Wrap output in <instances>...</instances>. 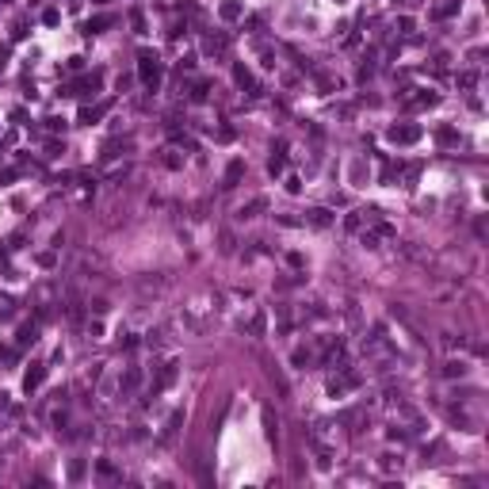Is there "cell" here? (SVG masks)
I'll return each mask as SVG.
<instances>
[{
  "instance_id": "1",
  "label": "cell",
  "mask_w": 489,
  "mask_h": 489,
  "mask_svg": "<svg viewBox=\"0 0 489 489\" xmlns=\"http://www.w3.org/2000/svg\"><path fill=\"white\" fill-rule=\"evenodd\" d=\"M138 77H142V84L146 88H153L157 92V84H161V61H157V54H142V61H138Z\"/></svg>"
},
{
  "instance_id": "2",
  "label": "cell",
  "mask_w": 489,
  "mask_h": 489,
  "mask_svg": "<svg viewBox=\"0 0 489 489\" xmlns=\"http://www.w3.org/2000/svg\"><path fill=\"white\" fill-rule=\"evenodd\" d=\"M421 134H424V130L417 126V122H394V126L386 130V138L394 142V146H413V142H417Z\"/></svg>"
},
{
  "instance_id": "3",
  "label": "cell",
  "mask_w": 489,
  "mask_h": 489,
  "mask_svg": "<svg viewBox=\"0 0 489 489\" xmlns=\"http://www.w3.org/2000/svg\"><path fill=\"white\" fill-rule=\"evenodd\" d=\"M176 375H180V363H176V360H168V363H164L161 371H157V378H153V390H149V394L157 397L161 390H168L172 382H176Z\"/></svg>"
},
{
  "instance_id": "4",
  "label": "cell",
  "mask_w": 489,
  "mask_h": 489,
  "mask_svg": "<svg viewBox=\"0 0 489 489\" xmlns=\"http://www.w3.org/2000/svg\"><path fill=\"white\" fill-rule=\"evenodd\" d=\"M226 46H230V34H226V31H218V34H206L203 54H206V58H222V54H226Z\"/></svg>"
},
{
  "instance_id": "5",
  "label": "cell",
  "mask_w": 489,
  "mask_h": 489,
  "mask_svg": "<svg viewBox=\"0 0 489 489\" xmlns=\"http://www.w3.org/2000/svg\"><path fill=\"white\" fill-rule=\"evenodd\" d=\"M417 96H405V103L409 107H436L439 103V92H432V88H413Z\"/></svg>"
},
{
  "instance_id": "6",
  "label": "cell",
  "mask_w": 489,
  "mask_h": 489,
  "mask_svg": "<svg viewBox=\"0 0 489 489\" xmlns=\"http://www.w3.org/2000/svg\"><path fill=\"white\" fill-rule=\"evenodd\" d=\"M233 80H237V88H245L249 96H260V92H264V88L252 80V73H249L245 65H233Z\"/></svg>"
},
{
  "instance_id": "7",
  "label": "cell",
  "mask_w": 489,
  "mask_h": 489,
  "mask_svg": "<svg viewBox=\"0 0 489 489\" xmlns=\"http://www.w3.org/2000/svg\"><path fill=\"white\" fill-rule=\"evenodd\" d=\"M302 222H309L314 230H329V226H333V214H329L325 206H314V210H306V218H302Z\"/></svg>"
},
{
  "instance_id": "8",
  "label": "cell",
  "mask_w": 489,
  "mask_h": 489,
  "mask_svg": "<svg viewBox=\"0 0 489 489\" xmlns=\"http://www.w3.org/2000/svg\"><path fill=\"white\" fill-rule=\"evenodd\" d=\"M241 176H245V161L237 157V161H230V168H226L222 188H226V191H230V188H237V184H241Z\"/></svg>"
},
{
  "instance_id": "9",
  "label": "cell",
  "mask_w": 489,
  "mask_h": 489,
  "mask_svg": "<svg viewBox=\"0 0 489 489\" xmlns=\"http://www.w3.org/2000/svg\"><path fill=\"white\" fill-rule=\"evenodd\" d=\"M42 378H46V367H42V363H31V371L23 375V390H27V394L38 390V386H42Z\"/></svg>"
},
{
  "instance_id": "10",
  "label": "cell",
  "mask_w": 489,
  "mask_h": 489,
  "mask_svg": "<svg viewBox=\"0 0 489 489\" xmlns=\"http://www.w3.org/2000/svg\"><path fill=\"white\" fill-rule=\"evenodd\" d=\"M260 210H268V199L264 195H256L249 206H237V222H249V218H256Z\"/></svg>"
},
{
  "instance_id": "11",
  "label": "cell",
  "mask_w": 489,
  "mask_h": 489,
  "mask_svg": "<svg viewBox=\"0 0 489 489\" xmlns=\"http://www.w3.org/2000/svg\"><path fill=\"white\" fill-rule=\"evenodd\" d=\"M184 417H188V413H184V409H176V413H172V417H168V424H164V432H161V436H164V439H172V436H176V432H180Z\"/></svg>"
},
{
  "instance_id": "12",
  "label": "cell",
  "mask_w": 489,
  "mask_h": 489,
  "mask_svg": "<svg viewBox=\"0 0 489 489\" xmlns=\"http://www.w3.org/2000/svg\"><path fill=\"white\" fill-rule=\"evenodd\" d=\"M218 16H222V19H230V23H233V19H241V16H245V8H241L237 0H226L222 8H218Z\"/></svg>"
},
{
  "instance_id": "13",
  "label": "cell",
  "mask_w": 489,
  "mask_h": 489,
  "mask_svg": "<svg viewBox=\"0 0 489 489\" xmlns=\"http://www.w3.org/2000/svg\"><path fill=\"white\" fill-rule=\"evenodd\" d=\"M264 436L272 439V443H279V424H275V417H272V409H264Z\"/></svg>"
},
{
  "instance_id": "14",
  "label": "cell",
  "mask_w": 489,
  "mask_h": 489,
  "mask_svg": "<svg viewBox=\"0 0 489 489\" xmlns=\"http://www.w3.org/2000/svg\"><path fill=\"white\" fill-rule=\"evenodd\" d=\"M287 149L283 146H279V149H275V153H272V161H268V172H272V176H279V172H283V164H287Z\"/></svg>"
},
{
  "instance_id": "15",
  "label": "cell",
  "mask_w": 489,
  "mask_h": 489,
  "mask_svg": "<svg viewBox=\"0 0 489 489\" xmlns=\"http://www.w3.org/2000/svg\"><path fill=\"white\" fill-rule=\"evenodd\" d=\"M314 77H318V88H321V92H336V88H340V80H336V77H329V73H314Z\"/></svg>"
},
{
  "instance_id": "16",
  "label": "cell",
  "mask_w": 489,
  "mask_h": 489,
  "mask_svg": "<svg viewBox=\"0 0 489 489\" xmlns=\"http://www.w3.org/2000/svg\"><path fill=\"white\" fill-rule=\"evenodd\" d=\"M16 340H19V348H27V344H34V340H38V329H34V325H23Z\"/></svg>"
},
{
  "instance_id": "17",
  "label": "cell",
  "mask_w": 489,
  "mask_h": 489,
  "mask_svg": "<svg viewBox=\"0 0 489 489\" xmlns=\"http://www.w3.org/2000/svg\"><path fill=\"white\" fill-rule=\"evenodd\" d=\"M103 27H111V16H96V19H88V23H84V34H96V31H103Z\"/></svg>"
},
{
  "instance_id": "18",
  "label": "cell",
  "mask_w": 489,
  "mask_h": 489,
  "mask_svg": "<svg viewBox=\"0 0 489 489\" xmlns=\"http://www.w3.org/2000/svg\"><path fill=\"white\" fill-rule=\"evenodd\" d=\"M443 375H447V378H463V375H466V363H463V360H451V363L443 367Z\"/></svg>"
},
{
  "instance_id": "19",
  "label": "cell",
  "mask_w": 489,
  "mask_h": 489,
  "mask_svg": "<svg viewBox=\"0 0 489 489\" xmlns=\"http://www.w3.org/2000/svg\"><path fill=\"white\" fill-rule=\"evenodd\" d=\"M264 329H268V318H264V314H252L249 333H252V336H264Z\"/></svg>"
},
{
  "instance_id": "20",
  "label": "cell",
  "mask_w": 489,
  "mask_h": 489,
  "mask_svg": "<svg viewBox=\"0 0 489 489\" xmlns=\"http://www.w3.org/2000/svg\"><path fill=\"white\" fill-rule=\"evenodd\" d=\"M84 470H88L84 459H73V463H69V481H80V478H84Z\"/></svg>"
},
{
  "instance_id": "21",
  "label": "cell",
  "mask_w": 489,
  "mask_h": 489,
  "mask_svg": "<svg viewBox=\"0 0 489 489\" xmlns=\"http://www.w3.org/2000/svg\"><path fill=\"white\" fill-rule=\"evenodd\" d=\"M455 12H459V0H447V4H439L432 16H436V19H447V16H455Z\"/></svg>"
},
{
  "instance_id": "22",
  "label": "cell",
  "mask_w": 489,
  "mask_h": 489,
  "mask_svg": "<svg viewBox=\"0 0 489 489\" xmlns=\"http://www.w3.org/2000/svg\"><path fill=\"white\" fill-rule=\"evenodd\" d=\"M138 382H142V371H138V367H130L126 375H122V390H134Z\"/></svg>"
},
{
  "instance_id": "23",
  "label": "cell",
  "mask_w": 489,
  "mask_h": 489,
  "mask_svg": "<svg viewBox=\"0 0 489 489\" xmlns=\"http://www.w3.org/2000/svg\"><path fill=\"white\" fill-rule=\"evenodd\" d=\"M436 138L443 142V146H455V142H459V130H455V126H443V130H439Z\"/></svg>"
},
{
  "instance_id": "24",
  "label": "cell",
  "mask_w": 489,
  "mask_h": 489,
  "mask_svg": "<svg viewBox=\"0 0 489 489\" xmlns=\"http://www.w3.org/2000/svg\"><path fill=\"white\" fill-rule=\"evenodd\" d=\"M130 27H134V34H146V16H142V12H130Z\"/></svg>"
},
{
  "instance_id": "25",
  "label": "cell",
  "mask_w": 489,
  "mask_h": 489,
  "mask_svg": "<svg viewBox=\"0 0 489 489\" xmlns=\"http://www.w3.org/2000/svg\"><path fill=\"white\" fill-rule=\"evenodd\" d=\"M42 23H46V27H58V23H61V12H58V8H46V12H42Z\"/></svg>"
},
{
  "instance_id": "26",
  "label": "cell",
  "mask_w": 489,
  "mask_h": 489,
  "mask_svg": "<svg viewBox=\"0 0 489 489\" xmlns=\"http://www.w3.org/2000/svg\"><path fill=\"white\" fill-rule=\"evenodd\" d=\"M360 226H363V214H360V210H352V214L344 218V230H360Z\"/></svg>"
},
{
  "instance_id": "27",
  "label": "cell",
  "mask_w": 489,
  "mask_h": 489,
  "mask_svg": "<svg viewBox=\"0 0 489 489\" xmlns=\"http://www.w3.org/2000/svg\"><path fill=\"white\" fill-rule=\"evenodd\" d=\"M459 88H474V84H478V73H459Z\"/></svg>"
},
{
  "instance_id": "28",
  "label": "cell",
  "mask_w": 489,
  "mask_h": 489,
  "mask_svg": "<svg viewBox=\"0 0 489 489\" xmlns=\"http://www.w3.org/2000/svg\"><path fill=\"white\" fill-rule=\"evenodd\" d=\"M96 470H100V474H103V478H115V466H111V463H107V459H100V463H96Z\"/></svg>"
},
{
  "instance_id": "29",
  "label": "cell",
  "mask_w": 489,
  "mask_h": 489,
  "mask_svg": "<svg viewBox=\"0 0 489 489\" xmlns=\"http://www.w3.org/2000/svg\"><path fill=\"white\" fill-rule=\"evenodd\" d=\"M206 92H210L206 84H195V92H191V103H203V100H206Z\"/></svg>"
},
{
  "instance_id": "30",
  "label": "cell",
  "mask_w": 489,
  "mask_h": 489,
  "mask_svg": "<svg viewBox=\"0 0 489 489\" xmlns=\"http://www.w3.org/2000/svg\"><path fill=\"white\" fill-rule=\"evenodd\" d=\"M27 38V23H16V31H12V42H23Z\"/></svg>"
},
{
  "instance_id": "31",
  "label": "cell",
  "mask_w": 489,
  "mask_h": 489,
  "mask_svg": "<svg viewBox=\"0 0 489 489\" xmlns=\"http://www.w3.org/2000/svg\"><path fill=\"white\" fill-rule=\"evenodd\" d=\"M233 138H237V130H233V126H222V130H218V142H233Z\"/></svg>"
},
{
  "instance_id": "32",
  "label": "cell",
  "mask_w": 489,
  "mask_h": 489,
  "mask_svg": "<svg viewBox=\"0 0 489 489\" xmlns=\"http://www.w3.org/2000/svg\"><path fill=\"white\" fill-rule=\"evenodd\" d=\"M287 191H291V195H298V191H302V180H298V176H287Z\"/></svg>"
},
{
  "instance_id": "33",
  "label": "cell",
  "mask_w": 489,
  "mask_h": 489,
  "mask_svg": "<svg viewBox=\"0 0 489 489\" xmlns=\"http://www.w3.org/2000/svg\"><path fill=\"white\" fill-rule=\"evenodd\" d=\"M46 130H50V134H58V130H65V119H46Z\"/></svg>"
},
{
  "instance_id": "34",
  "label": "cell",
  "mask_w": 489,
  "mask_h": 489,
  "mask_svg": "<svg viewBox=\"0 0 489 489\" xmlns=\"http://www.w3.org/2000/svg\"><path fill=\"white\" fill-rule=\"evenodd\" d=\"M164 164H168V168H180V164H184V157H176V153L168 149V157H164Z\"/></svg>"
},
{
  "instance_id": "35",
  "label": "cell",
  "mask_w": 489,
  "mask_h": 489,
  "mask_svg": "<svg viewBox=\"0 0 489 489\" xmlns=\"http://www.w3.org/2000/svg\"><path fill=\"white\" fill-rule=\"evenodd\" d=\"M378 466H382V470H394L397 459H394V455H382V459H378Z\"/></svg>"
},
{
  "instance_id": "36",
  "label": "cell",
  "mask_w": 489,
  "mask_h": 489,
  "mask_svg": "<svg viewBox=\"0 0 489 489\" xmlns=\"http://www.w3.org/2000/svg\"><path fill=\"white\" fill-rule=\"evenodd\" d=\"M302 363H309V352H306V348H298V352H294V367H302Z\"/></svg>"
},
{
  "instance_id": "37",
  "label": "cell",
  "mask_w": 489,
  "mask_h": 489,
  "mask_svg": "<svg viewBox=\"0 0 489 489\" xmlns=\"http://www.w3.org/2000/svg\"><path fill=\"white\" fill-rule=\"evenodd\" d=\"M8 69V50H0V73Z\"/></svg>"
},
{
  "instance_id": "38",
  "label": "cell",
  "mask_w": 489,
  "mask_h": 489,
  "mask_svg": "<svg viewBox=\"0 0 489 489\" xmlns=\"http://www.w3.org/2000/svg\"><path fill=\"white\" fill-rule=\"evenodd\" d=\"M4 4H12V0H4Z\"/></svg>"
},
{
  "instance_id": "39",
  "label": "cell",
  "mask_w": 489,
  "mask_h": 489,
  "mask_svg": "<svg viewBox=\"0 0 489 489\" xmlns=\"http://www.w3.org/2000/svg\"><path fill=\"white\" fill-rule=\"evenodd\" d=\"M336 4H340V0H336Z\"/></svg>"
}]
</instances>
